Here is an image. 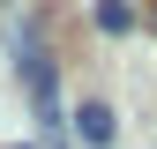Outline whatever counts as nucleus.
Listing matches in <instances>:
<instances>
[{
    "mask_svg": "<svg viewBox=\"0 0 157 149\" xmlns=\"http://www.w3.org/2000/svg\"><path fill=\"white\" fill-rule=\"evenodd\" d=\"M15 67H23V82H30V104H37V119L45 127H60V82H52V52H45V37H15Z\"/></svg>",
    "mask_w": 157,
    "mask_h": 149,
    "instance_id": "1",
    "label": "nucleus"
},
{
    "mask_svg": "<svg viewBox=\"0 0 157 149\" xmlns=\"http://www.w3.org/2000/svg\"><path fill=\"white\" fill-rule=\"evenodd\" d=\"M75 134H82L90 149H105V142H112V104H97V97H82V104H75Z\"/></svg>",
    "mask_w": 157,
    "mask_h": 149,
    "instance_id": "2",
    "label": "nucleus"
},
{
    "mask_svg": "<svg viewBox=\"0 0 157 149\" xmlns=\"http://www.w3.org/2000/svg\"><path fill=\"white\" fill-rule=\"evenodd\" d=\"M97 30L127 37V30H135V8H127V0H97Z\"/></svg>",
    "mask_w": 157,
    "mask_h": 149,
    "instance_id": "3",
    "label": "nucleus"
},
{
    "mask_svg": "<svg viewBox=\"0 0 157 149\" xmlns=\"http://www.w3.org/2000/svg\"><path fill=\"white\" fill-rule=\"evenodd\" d=\"M15 149H23V142H15Z\"/></svg>",
    "mask_w": 157,
    "mask_h": 149,
    "instance_id": "4",
    "label": "nucleus"
}]
</instances>
